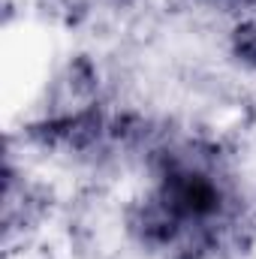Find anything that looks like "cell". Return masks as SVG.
<instances>
[{"instance_id": "obj_3", "label": "cell", "mask_w": 256, "mask_h": 259, "mask_svg": "<svg viewBox=\"0 0 256 259\" xmlns=\"http://www.w3.org/2000/svg\"><path fill=\"white\" fill-rule=\"evenodd\" d=\"M211 3L226 6V9H250V6H256V0H211Z\"/></svg>"}, {"instance_id": "obj_1", "label": "cell", "mask_w": 256, "mask_h": 259, "mask_svg": "<svg viewBox=\"0 0 256 259\" xmlns=\"http://www.w3.org/2000/svg\"><path fill=\"white\" fill-rule=\"evenodd\" d=\"M247 220L214 151L181 145L157 157L154 184L127 208V232L157 259H214L241 247Z\"/></svg>"}, {"instance_id": "obj_2", "label": "cell", "mask_w": 256, "mask_h": 259, "mask_svg": "<svg viewBox=\"0 0 256 259\" xmlns=\"http://www.w3.org/2000/svg\"><path fill=\"white\" fill-rule=\"evenodd\" d=\"M232 55L247 66H256V21H241L232 33Z\"/></svg>"}]
</instances>
